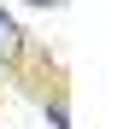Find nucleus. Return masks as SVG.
Instances as JSON below:
<instances>
[{
  "label": "nucleus",
  "instance_id": "nucleus-1",
  "mask_svg": "<svg viewBox=\"0 0 135 129\" xmlns=\"http://www.w3.org/2000/svg\"><path fill=\"white\" fill-rule=\"evenodd\" d=\"M18 53H24V29H18V24H12V18H6V12H0V64H12Z\"/></svg>",
  "mask_w": 135,
  "mask_h": 129
}]
</instances>
